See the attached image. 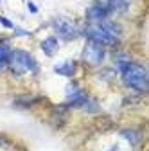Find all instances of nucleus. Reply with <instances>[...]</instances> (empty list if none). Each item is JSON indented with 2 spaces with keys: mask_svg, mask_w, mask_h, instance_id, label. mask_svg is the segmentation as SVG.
Wrapping results in <instances>:
<instances>
[{
  "mask_svg": "<svg viewBox=\"0 0 149 151\" xmlns=\"http://www.w3.org/2000/svg\"><path fill=\"white\" fill-rule=\"evenodd\" d=\"M120 76H122V81L129 88H133L137 92H145L147 90V70L142 65L129 61L120 70Z\"/></svg>",
  "mask_w": 149,
  "mask_h": 151,
  "instance_id": "nucleus-1",
  "label": "nucleus"
},
{
  "mask_svg": "<svg viewBox=\"0 0 149 151\" xmlns=\"http://www.w3.org/2000/svg\"><path fill=\"white\" fill-rule=\"evenodd\" d=\"M7 67L14 76H22L25 72H38V63H36V60L27 50H22V49L11 50Z\"/></svg>",
  "mask_w": 149,
  "mask_h": 151,
  "instance_id": "nucleus-2",
  "label": "nucleus"
},
{
  "mask_svg": "<svg viewBox=\"0 0 149 151\" xmlns=\"http://www.w3.org/2000/svg\"><path fill=\"white\" fill-rule=\"evenodd\" d=\"M86 36H88V40L97 42V43H101L102 47L115 45V43L119 42V38L113 36L110 31H106V29L102 27V24H92V25L86 29Z\"/></svg>",
  "mask_w": 149,
  "mask_h": 151,
  "instance_id": "nucleus-3",
  "label": "nucleus"
},
{
  "mask_svg": "<svg viewBox=\"0 0 149 151\" xmlns=\"http://www.w3.org/2000/svg\"><path fill=\"white\" fill-rule=\"evenodd\" d=\"M104 56H106V50L101 43L97 42H92L88 40L85 43V49H83V60L92 65V67H99L102 61H104Z\"/></svg>",
  "mask_w": 149,
  "mask_h": 151,
  "instance_id": "nucleus-4",
  "label": "nucleus"
},
{
  "mask_svg": "<svg viewBox=\"0 0 149 151\" xmlns=\"http://www.w3.org/2000/svg\"><path fill=\"white\" fill-rule=\"evenodd\" d=\"M52 29L59 38H63V40H67V42L77 38V34H79L77 25L74 24L70 18H56L54 24H52Z\"/></svg>",
  "mask_w": 149,
  "mask_h": 151,
  "instance_id": "nucleus-5",
  "label": "nucleus"
},
{
  "mask_svg": "<svg viewBox=\"0 0 149 151\" xmlns=\"http://www.w3.org/2000/svg\"><path fill=\"white\" fill-rule=\"evenodd\" d=\"M110 14H111L110 9L101 7V6H97V4L90 6V7L86 9V18H88L92 24H101V22L108 20V16H110Z\"/></svg>",
  "mask_w": 149,
  "mask_h": 151,
  "instance_id": "nucleus-6",
  "label": "nucleus"
},
{
  "mask_svg": "<svg viewBox=\"0 0 149 151\" xmlns=\"http://www.w3.org/2000/svg\"><path fill=\"white\" fill-rule=\"evenodd\" d=\"M58 47H59V42H58V38H54V36H49L42 42V50L47 56H54L58 52Z\"/></svg>",
  "mask_w": 149,
  "mask_h": 151,
  "instance_id": "nucleus-7",
  "label": "nucleus"
},
{
  "mask_svg": "<svg viewBox=\"0 0 149 151\" xmlns=\"http://www.w3.org/2000/svg\"><path fill=\"white\" fill-rule=\"evenodd\" d=\"M54 72L59 74V76H67V78H72L76 74V63L74 61H65V63H59L54 67Z\"/></svg>",
  "mask_w": 149,
  "mask_h": 151,
  "instance_id": "nucleus-8",
  "label": "nucleus"
},
{
  "mask_svg": "<svg viewBox=\"0 0 149 151\" xmlns=\"http://www.w3.org/2000/svg\"><path fill=\"white\" fill-rule=\"evenodd\" d=\"M120 135H122L129 144H131V146H138L140 140H142V133H140L138 129H122Z\"/></svg>",
  "mask_w": 149,
  "mask_h": 151,
  "instance_id": "nucleus-9",
  "label": "nucleus"
},
{
  "mask_svg": "<svg viewBox=\"0 0 149 151\" xmlns=\"http://www.w3.org/2000/svg\"><path fill=\"white\" fill-rule=\"evenodd\" d=\"M9 56H11V47H9V43H7V42H0V72L7 67Z\"/></svg>",
  "mask_w": 149,
  "mask_h": 151,
  "instance_id": "nucleus-10",
  "label": "nucleus"
},
{
  "mask_svg": "<svg viewBox=\"0 0 149 151\" xmlns=\"http://www.w3.org/2000/svg\"><path fill=\"white\" fill-rule=\"evenodd\" d=\"M128 7H129V0H110V9H111V13H113V11L124 13V11H128Z\"/></svg>",
  "mask_w": 149,
  "mask_h": 151,
  "instance_id": "nucleus-11",
  "label": "nucleus"
},
{
  "mask_svg": "<svg viewBox=\"0 0 149 151\" xmlns=\"http://www.w3.org/2000/svg\"><path fill=\"white\" fill-rule=\"evenodd\" d=\"M0 24H2L4 27H7V29H14L13 22H11V20H7V18H4V16H0Z\"/></svg>",
  "mask_w": 149,
  "mask_h": 151,
  "instance_id": "nucleus-12",
  "label": "nucleus"
},
{
  "mask_svg": "<svg viewBox=\"0 0 149 151\" xmlns=\"http://www.w3.org/2000/svg\"><path fill=\"white\" fill-rule=\"evenodd\" d=\"M29 11H31V13H36V11H38V7H36L32 2H29Z\"/></svg>",
  "mask_w": 149,
  "mask_h": 151,
  "instance_id": "nucleus-13",
  "label": "nucleus"
},
{
  "mask_svg": "<svg viewBox=\"0 0 149 151\" xmlns=\"http://www.w3.org/2000/svg\"><path fill=\"white\" fill-rule=\"evenodd\" d=\"M0 146H4V147H7L9 144H7V140H6V139H0Z\"/></svg>",
  "mask_w": 149,
  "mask_h": 151,
  "instance_id": "nucleus-14",
  "label": "nucleus"
}]
</instances>
